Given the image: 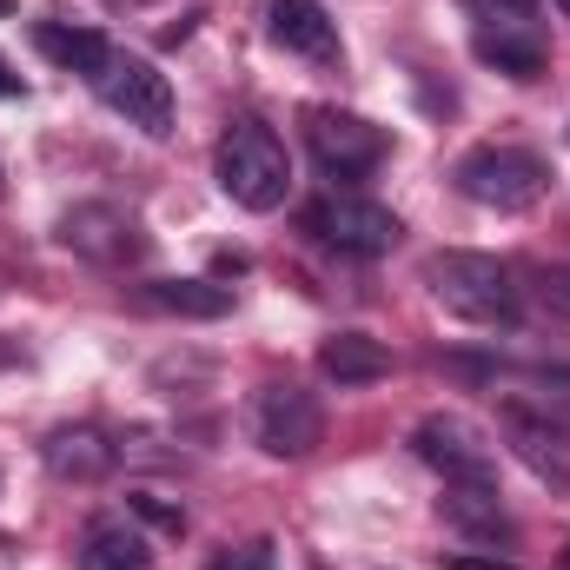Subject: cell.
<instances>
[{
    "label": "cell",
    "mask_w": 570,
    "mask_h": 570,
    "mask_svg": "<svg viewBox=\"0 0 570 570\" xmlns=\"http://www.w3.org/2000/svg\"><path fill=\"white\" fill-rule=\"evenodd\" d=\"M94 94H100L127 127H140L146 140H166V134H173V80H166L146 53L107 47V60H100V73H94Z\"/></svg>",
    "instance_id": "cell-5"
},
{
    "label": "cell",
    "mask_w": 570,
    "mask_h": 570,
    "mask_svg": "<svg viewBox=\"0 0 570 570\" xmlns=\"http://www.w3.org/2000/svg\"><path fill=\"white\" fill-rule=\"evenodd\" d=\"M318 379L338 385V392L379 385V379H392V345L372 338V332H332V338L318 345Z\"/></svg>",
    "instance_id": "cell-12"
},
{
    "label": "cell",
    "mask_w": 570,
    "mask_h": 570,
    "mask_svg": "<svg viewBox=\"0 0 570 570\" xmlns=\"http://www.w3.org/2000/svg\"><path fill=\"white\" fill-rule=\"evenodd\" d=\"M13 358H20V345H7V338H0V365H13Z\"/></svg>",
    "instance_id": "cell-25"
},
{
    "label": "cell",
    "mask_w": 570,
    "mask_h": 570,
    "mask_svg": "<svg viewBox=\"0 0 570 570\" xmlns=\"http://www.w3.org/2000/svg\"><path fill=\"white\" fill-rule=\"evenodd\" d=\"M504 425H511V444H518V458L538 471V478H551V484H570V451H564V431L544 425V419H531L524 405H511L504 412Z\"/></svg>",
    "instance_id": "cell-18"
},
{
    "label": "cell",
    "mask_w": 570,
    "mask_h": 570,
    "mask_svg": "<svg viewBox=\"0 0 570 570\" xmlns=\"http://www.w3.org/2000/svg\"><path fill=\"white\" fill-rule=\"evenodd\" d=\"M0 193H7V173H0Z\"/></svg>",
    "instance_id": "cell-28"
},
{
    "label": "cell",
    "mask_w": 570,
    "mask_h": 570,
    "mask_svg": "<svg viewBox=\"0 0 570 570\" xmlns=\"http://www.w3.org/2000/svg\"><path fill=\"white\" fill-rule=\"evenodd\" d=\"M305 146L325 166V179H365L392 153L385 127H372L365 114H338V107H312L305 114Z\"/></svg>",
    "instance_id": "cell-8"
},
{
    "label": "cell",
    "mask_w": 570,
    "mask_h": 570,
    "mask_svg": "<svg viewBox=\"0 0 570 570\" xmlns=\"http://www.w3.org/2000/svg\"><path fill=\"white\" fill-rule=\"evenodd\" d=\"M312 570H325V564H312Z\"/></svg>",
    "instance_id": "cell-29"
},
{
    "label": "cell",
    "mask_w": 570,
    "mask_h": 570,
    "mask_svg": "<svg viewBox=\"0 0 570 570\" xmlns=\"http://www.w3.org/2000/svg\"><path fill=\"white\" fill-rule=\"evenodd\" d=\"M451 570H511V564H491V558H451Z\"/></svg>",
    "instance_id": "cell-24"
},
{
    "label": "cell",
    "mask_w": 570,
    "mask_h": 570,
    "mask_svg": "<svg viewBox=\"0 0 570 570\" xmlns=\"http://www.w3.org/2000/svg\"><path fill=\"white\" fill-rule=\"evenodd\" d=\"M305 233H312L318 246L345 253V259H385V253L405 239L399 213L379 206V199H365V193H325V199H312V206H305Z\"/></svg>",
    "instance_id": "cell-4"
},
{
    "label": "cell",
    "mask_w": 570,
    "mask_h": 570,
    "mask_svg": "<svg viewBox=\"0 0 570 570\" xmlns=\"http://www.w3.org/2000/svg\"><path fill=\"white\" fill-rule=\"evenodd\" d=\"M146 312H166V318H226L233 312V285L213 279H146L140 285Z\"/></svg>",
    "instance_id": "cell-17"
},
{
    "label": "cell",
    "mask_w": 570,
    "mask_h": 570,
    "mask_svg": "<svg viewBox=\"0 0 570 570\" xmlns=\"http://www.w3.org/2000/svg\"><path fill=\"white\" fill-rule=\"evenodd\" d=\"M253 438L266 458H312L325 444V405L292 385V379H273L253 392Z\"/></svg>",
    "instance_id": "cell-7"
},
{
    "label": "cell",
    "mask_w": 570,
    "mask_h": 570,
    "mask_svg": "<svg viewBox=\"0 0 570 570\" xmlns=\"http://www.w3.org/2000/svg\"><path fill=\"white\" fill-rule=\"evenodd\" d=\"M425 292L451 312V318L484 325V332L518 325V312H524V298H518V285H511V266H498L491 253H431Z\"/></svg>",
    "instance_id": "cell-1"
},
{
    "label": "cell",
    "mask_w": 570,
    "mask_h": 570,
    "mask_svg": "<svg viewBox=\"0 0 570 570\" xmlns=\"http://www.w3.org/2000/svg\"><path fill=\"white\" fill-rule=\"evenodd\" d=\"M438 511H444L451 531H464V538H478V544H518V524H511V511L498 504V484H444Z\"/></svg>",
    "instance_id": "cell-13"
},
{
    "label": "cell",
    "mask_w": 570,
    "mask_h": 570,
    "mask_svg": "<svg viewBox=\"0 0 570 570\" xmlns=\"http://www.w3.org/2000/svg\"><path fill=\"white\" fill-rule=\"evenodd\" d=\"M0 13H13V0H0Z\"/></svg>",
    "instance_id": "cell-27"
},
{
    "label": "cell",
    "mask_w": 570,
    "mask_h": 570,
    "mask_svg": "<svg viewBox=\"0 0 570 570\" xmlns=\"http://www.w3.org/2000/svg\"><path fill=\"white\" fill-rule=\"evenodd\" d=\"M471 53L511 80H538L544 73V27H478Z\"/></svg>",
    "instance_id": "cell-15"
},
{
    "label": "cell",
    "mask_w": 570,
    "mask_h": 570,
    "mask_svg": "<svg viewBox=\"0 0 570 570\" xmlns=\"http://www.w3.org/2000/svg\"><path fill=\"white\" fill-rule=\"evenodd\" d=\"M53 239H60L73 259L107 266V273L140 266L146 259V226L127 213V206H114V199H80V206H67L60 226H53Z\"/></svg>",
    "instance_id": "cell-6"
},
{
    "label": "cell",
    "mask_w": 570,
    "mask_h": 570,
    "mask_svg": "<svg viewBox=\"0 0 570 570\" xmlns=\"http://www.w3.org/2000/svg\"><path fill=\"white\" fill-rule=\"evenodd\" d=\"M538 298H544L558 318H570V259H564V266H544V273H538Z\"/></svg>",
    "instance_id": "cell-22"
},
{
    "label": "cell",
    "mask_w": 570,
    "mask_h": 570,
    "mask_svg": "<svg viewBox=\"0 0 570 570\" xmlns=\"http://www.w3.org/2000/svg\"><path fill=\"white\" fill-rule=\"evenodd\" d=\"M80 570H153V544L140 538V524L120 518H94L80 538Z\"/></svg>",
    "instance_id": "cell-14"
},
{
    "label": "cell",
    "mask_w": 570,
    "mask_h": 570,
    "mask_svg": "<svg viewBox=\"0 0 570 570\" xmlns=\"http://www.w3.org/2000/svg\"><path fill=\"white\" fill-rule=\"evenodd\" d=\"M40 464H47L60 484H100V478L120 464V444L100 425H53L40 438Z\"/></svg>",
    "instance_id": "cell-11"
},
{
    "label": "cell",
    "mask_w": 570,
    "mask_h": 570,
    "mask_svg": "<svg viewBox=\"0 0 570 570\" xmlns=\"http://www.w3.org/2000/svg\"><path fill=\"white\" fill-rule=\"evenodd\" d=\"M127 518H134V524H153L159 538H179V531H186V511L166 504L159 491H134V498H127Z\"/></svg>",
    "instance_id": "cell-19"
},
{
    "label": "cell",
    "mask_w": 570,
    "mask_h": 570,
    "mask_svg": "<svg viewBox=\"0 0 570 570\" xmlns=\"http://www.w3.org/2000/svg\"><path fill=\"white\" fill-rule=\"evenodd\" d=\"M551 7H558V13H564V20H570V0H551Z\"/></svg>",
    "instance_id": "cell-26"
},
{
    "label": "cell",
    "mask_w": 570,
    "mask_h": 570,
    "mask_svg": "<svg viewBox=\"0 0 570 570\" xmlns=\"http://www.w3.org/2000/svg\"><path fill=\"white\" fill-rule=\"evenodd\" d=\"M412 451L425 458L444 484H498V458H491L484 431L451 419V412H438V419H425V425L412 431Z\"/></svg>",
    "instance_id": "cell-9"
},
{
    "label": "cell",
    "mask_w": 570,
    "mask_h": 570,
    "mask_svg": "<svg viewBox=\"0 0 570 570\" xmlns=\"http://www.w3.org/2000/svg\"><path fill=\"white\" fill-rule=\"evenodd\" d=\"M213 173H219V193L233 206H246V213H273V206H285V193H292V153L259 120H233L219 134Z\"/></svg>",
    "instance_id": "cell-2"
},
{
    "label": "cell",
    "mask_w": 570,
    "mask_h": 570,
    "mask_svg": "<svg viewBox=\"0 0 570 570\" xmlns=\"http://www.w3.org/2000/svg\"><path fill=\"white\" fill-rule=\"evenodd\" d=\"M451 186L471 199V206H491V213H531L544 193H551V159L531 153V146H471L458 166H451Z\"/></svg>",
    "instance_id": "cell-3"
},
{
    "label": "cell",
    "mask_w": 570,
    "mask_h": 570,
    "mask_svg": "<svg viewBox=\"0 0 570 570\" xmlns=\"http://www.w3.org/2000/svg\"><path fill=\"white\" fill-rule=\"evenodd\" d=\"M266 33L279 40L285 53L312 60V67H338V60H345L338 20H332L318 0H273V7H266Z\"/></svg>",
    "instance_id": "cell-10"
},
{
    "label": "cell",
    "mask_w": 570,
    "mask_h": 570,
    "mask_svg": "<svg viewBox=\"0 0 570 570\" xmlns=\"http://www.w3.org/2000/svg\"><path fill=\"white\" fill-rule=\"evenodd\" d=\"M478 27H538V0H464Z\"/></svg>",
    "instance_id": "cell-20"
},
{
    "label": "cell",
    "mask_w": 570,
    "mask_h": 570,
    "mask_svg": "<svg viewBox=\"0 0 570 570\" xmlns=\"http://www.w3.org/2000/svg\"><path fill=\"white\" fill-rule=\"evenodd\" d=\"M20 94H27V80H20V73H13V60L0 53V100H20Z\"/></svg>",
    "instance_id": "cell-23"
},
{
    "label": "cell",
    "mask_w": 570,
    "mask_h": 570,
    "mask_svg": "<svg viewBox=\"0 0 570 570\" xmlns=\"http://www.w3.org/2000/svg\"><path fill=\"white\" fill-rule=\"evenodd\" d=\"M213 570H279V564H273V544H266V538H253V544H239V551H219Z\"/></svg>",
    "instance_id": "cell-21"
},
{
    "label": "cell",
    "mask_w": 570,
    "mask_h": 570,
    "mask_svg": "<svg viewBox=\"0 0 570 570\" xmlns=\"http://www.w3.org/2000/svg\"><path fill=\"white\" fill-rule=\"evenodd\" d=\"M33 47L53 60V67H67V73H100V60H107V33L100 27H80V20H33Z\"/></svg>",
    "instance_id": "cell-16"
}]
</instances>
